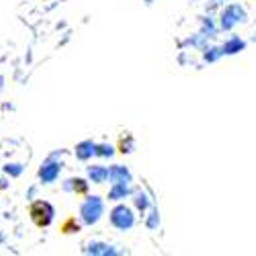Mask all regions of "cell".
I'll list each match as a JSON object with an SVG mask.
<instances>
[{
	"label": "cell",
	"instance_id": "15",
	"mask_svg": "<svg viewBox=\"0 0 256 256\" xmlns=\"http://www.w3.org/2000/svg\"><path fill=\"white\" fill-rule=\"evenodd\" d=\"M201 33L207 39H216L218 37V27H216V23H213V18H209V16L201 18Z\"/></svg>",
	"mask_w": 256,
	"mask_h": 256
},
{
	"label": "cell",
	"instance_id": "9",
	"mask_svg": "<svg viewBox=\"0 0 256 256\" xmlns=\"http://www.w3.org/2000/svg\"><path fill=\"white\" fill-rule=\"evenodd\" d=\"M76 158L80 160V162H88V160H92L94 156H96V142H92V140H84V142H80L78 146H76Z\"/></svg>",
	"mask_w": 256,
	"mask_h": 256
},
{
	"label": "cell",
	"instance_id": "18",
	"mask_svg": "<svg viewBox=\"0 0 256 256\" xmlns=\"http://www.w3.org/2000/svg\"><path fill=\"white\" fill-rule=\"evenodd\" d=\"M23 170H25V166L18 164V162H10V164L4 166V172H6L10 178H18L20 174H23Z\"/></svg>",
	"mask_w": 256,
	"mask_h": 256
},
{
	"label": "cell",
	"instance_id": "8",
	"mask_svg": "<svg viewBox=\"0 0 256 256\" xmlns=\"http://www.w3.org/2000/svg\"><path fill=\"white\" fill-rule=\"evenodd\" d=\"M84 254H92V256H117L121 252L115 246H111V244L90 242V244H86V248H84Z\"/></svg>",
	"mask_w": 256,
	"mask_h": 256
},
{
	"label": "cell",
	"instance_id": "17",
	"mask_svg": "<svg viewBox=\"0 0 256 256\" xmlns=\"http://www.w3.org/2000/svg\"><path fill=\"white\" fill-rule=\"evenodd\" d=\"M146 228L148 230H158L160 228V211H158V207H150V216L146 218Z\"/></svg>",
	"mask_w": 256,
	"mask_h": 256
},
{
	"label": "cell",
	"instance_id": "3",
	"mask_svg": "<svg viewBox=\"0 0 256 256\" xmlns=\"http://www.w3.org/2000/svg\"><path fill=\"white\" fill-rule=\"evenodd\" d=\"M109 218H111L113 228L119 230V232H130V230L136 228V213H134V209L123 205V203L113 207V211L109 213Z\"/></svg>",
	"mask_w": 256,
	"mask_h": 256
},
{
	"label": "cell",
	"instance_id": "2",
	"mask_svg": "<svg viewBox=\"0 0 256 256\" xmlns=\"http://www.w3.org/2000/svg\"><path fill=\"white\" fill-rule=\"evenodd\" d=\"M248 20V12H246V8L242 6V4H228L224 10H222V14H220V29L222 31H226V33H230V31H234L238 25H244Z\"/></svg>",
	"mask_w": 256,
	"mask_h": 256
},
{
	"label": "cell",
	"instance_id": "1",
	"mask_svg": "<svg viewBox=\"0 0 256 256\" xmlns=\"http://www.w3.org/2000/svg\"><path fill=\"white\" fill-rule=\"evenodd\" d=\"M104 216V199L98 195H90L86 197L80 205V220L84 226H96Z\"/></svg>",
	"mask_w": 256,
	"mask_h": 256
},
{
	"label": "cell",
	"instance_id": "12",
	"mask_svg": "<svg viewBox=\"0 0 256 256\" xmlns=\"http://www.w3.org/2000/svg\"><path fill=\"white\" fill-rule=\"evenodd\" d=\"M132 199H134V205H136V209H138L140 213L150 211V207H152V199H150V195H148L146 190L136 188L134 193H132Z\"/></svg>",
	"mask_w": 256,
	"mask_h": 256
},
{
	"label": "cell",
	"instance_id": "19",
	"mask_svg": "<svg viewBox=\"0 0 256 256\" xmlns=\"http://www.w3.org/2000/svg\"><path fill=\"white\" fill-rule=\"evenodd\" d=\"M96 156L98 158H113L115 148L111 144H96Z\"/></svg>",
	"mask_w": 256,
	"mask_h": 256
},
{
	"label": "cell",
	"instance_id": "13",
	"mask_svg": "<svg viewBox=\"0 0 256 256\" xmlns=\"http://www.w3.org/2000/svg\"><path fill=\"white\" fill-rule=\"evenodd\" d=\"M88 184L90 182H86L84 178H68L66 182H64V190H74V193L84 195L88 190Z\"/></svg>",
	"mask_w": 256,
	"mask_h": 256
},
{
	"label": "cell",
	"instance_id": "20",
	"mask_svg": "<svg viewBox=\"0 0 256 256\" xmlns=\"http://www.w3.org/2000/svg\"><path fill=\"white\" fill-rule=\"evenodd\" d=\"M218 2H222V0H218Z\"/></svg>",
	"mask_w": 256,
	"mask_h": 256
},
{
	"label": "cell",
	"instance_id": "5",
	"mask_svg": "<svg viewBox=\"0 0 256 256\" xmlns=\"http://www.w3.org/2000/svg\"><path fill=\"white\" fill-rule=\"evenodd\" d=\"M31 218L39 228H48V226H52V222L56 218V209L48 201H37L31 207Z\"/></svg>",
	"mask_w": 256,
	"mask_h": 256
},
{
	"label": "cell",
	"instance_id": "7",
	"mask_svg": "<svg viewBox=\"0 0 256 256\" xmlns=\"http://www.w3.org/2000/svg\"><path fill=\"white\" fill-rule=\"evenodd\" d=\"M132 193H134V188H132V184H130V182H115V184H111L106 199L113 201V203H121L123 199L132 197Z\"/></svg>",
	"mask_w": 256,
	"mask_h": 256
},
{
	"label": "cell",
	"instance_id": "11",
	"mask_svg": "<svg viewBox=\"0 0 256 256\" xmlns=\"http://www.w3.org/2000/svg\"><path fill=\"white\" fill-rule=\"evenodd\" d=\"M222 50H224V56H238V54H242L246 50V41L242 37H238V35H234V37L224 41Z\"/></svg>",
	"mask_w": 256,
	"mask_h": 256
},
{
	"label": "cell",
	"instance_id": "16",
	"mask_svg": "<svg viewBox=\"0 0 256 256\" xmlns=\"http://www.w3.org/2000/svg\"><path fill=\"white\" fill-rule=\"evenodd\" d=\"M207 41H209V39H207V37H205V35H203L201 31H199L197 35H193V37H188V39L184 41V44H182V46H186V48L190 46V48H199V50H205V48H207Z\"/></svg>",
	"mask_w": 256,
	"mask_h": 256
},
{
	"label": "cell",
	"instance_id": "4",
	"mask_svg": "<svg viewBox=\"0 0 256 256\" xmlns=\"http://www.w3.org/2000/svg\"><path fill=\"white\" fill-rule=\"evenodd\" d=\"M60 156H64V152H56V154L48 156V160H46L44 164H41L37 176H39V180L44 182V184H54V182L60 178L62 168H64V164H62Z\"/></svg>",
	"mask_w": 256,
	"mask_h": 256
},
{
	"label": "cell",
	"instance_id": "6",
	"mask_svg": "<svg viewBox=\"0 0 256 256\" xmlns=\"http://www.w3.org/2000/svg\"><path fill=\"white\" fill-rule=\"evenodd\" d=\"M109 182L115 184V182H134V174H132V170L123 166V164H113L109 166Z\"/></svg>",
	"mask_w": 256,
	"mask_h": 256
},
{
	"label": "cell",
	"instance_id": "10",
	"mask_svg": "<svg viewBox=\"0 0 256 256\" xmlns=\"http://www.w3.org/2000/svg\"><path fill=\"white\" fill-rule=\"evenodd\" d=\"M86 176L92 184H104L109 180V168L106 166H100V164H92L86 168Z\"/></svg>",
	"mask_w": 256,
	"mask_h": 256
},
{
	"label": "cell",
	"instance_id": "14",
	"mask_svg": "<svg viewBox=\"0 0 256 256\" xmlns=\"http://www.w3.org/2000/svg\"><path fill=\"white\" fill-rule=\"evenodd\" d=\"M224 58V50H222V46L218 48V46H207L205 50H203V60L207 62V64H216V62H220Z\"/></svg>",
	"mask_w": 256,
	"mask_h": 256
}]
</instances>
